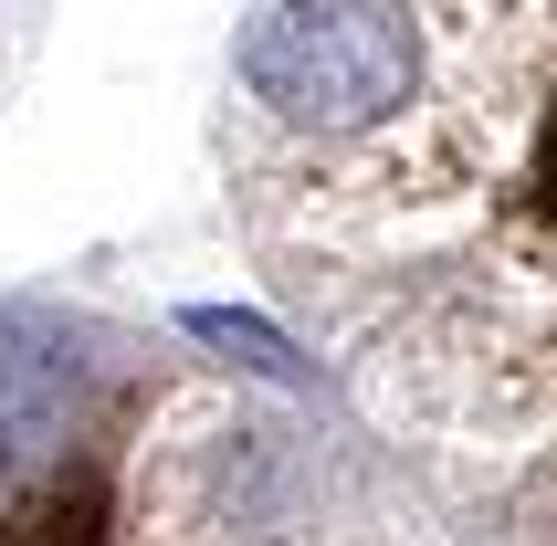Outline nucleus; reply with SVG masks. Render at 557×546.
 Returning <instances> with one entry per match:
<instances>
[{
	"label": "nucleus",
	"instance_id": "3",
	"mask_svg": "<svg viewBox=\"0 0 557 546\" xmlns=\"http://www.w3.org/2000/svg\"><path fill=\"white\" fill-rule=\"evenodd\" d=\"M180 326L200 336V347H221L232 368H252V379H284V389L306 379V358H295V347H284V336L263 326V315H232V305H189Z\"/></svg>",
	"mask_w": 557,
	"mask_h": 546
},
{
	"label": "nucleus",
	"instance_id": "1",
	"mask_svg": "<svg viewBox=\"0 0 557 546\" xmlns=\"http://www.w3.org/2000/svg\"><path fill=\"white\" fill-rule=\"evenodd\" d=\"M326 473L243 410L169 399L106 473H0V546H315Z\"/></svg>",
	"mask_w": 557,
	"mask_h": 546
},
{
	"label": "nucleus",
	"instance_id": "2",
	"mask_svg": "<svg viewBox=\"0 0 557 546\" xmlns=\"http://www.w3.org/2000/svg\"><path fill=\"white\" fill-rule=\"evenodd\" d=\"M232 74L274 126L369 137V126L421 106L432 32L410 0H263L232 42Z\"/></svg>",
	"mask_w": 557,
	"mask_h": 546
}]
</instances>
